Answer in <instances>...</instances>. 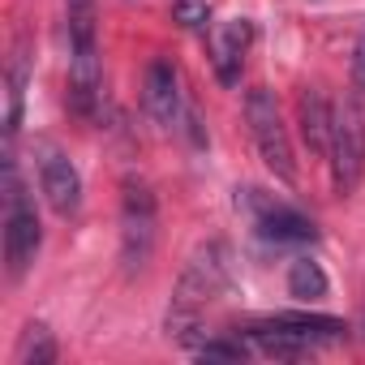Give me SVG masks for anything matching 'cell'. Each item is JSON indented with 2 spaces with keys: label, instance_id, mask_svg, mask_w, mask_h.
Segmentation results:
<instances>
[{
  "label": "cell",
  "instance_id": "6da1fadb",
  "mask_svg": "<svg viewBox=\"0 0 365 365\" xmlns=\"http://www.w3.org/2000/svg\"><path fill=\"white\" fill-rule=\"evenodd\" d=\"M228 279H232V267H228V250L220 241L211 245H198L194 258L185 262V271H180L176 279V292H172V305H168V335L180 339V344H198L194 331L202 327V314L215 297L228 292Z\"/></svg>",
  "mask_w": 365,
  "mask_h": 365
},
{
  "label": "cell",
  "instance_id": "7a4b0ae2",
  "mask_svg": "<svg viewBox=\"0 0 365 365\" xmlns=\"http://www.w3.org/2000/svg\"><path fill=\"white\" fill-rule=\"evenodd\" d=\"M69 22V108L91 120L103 99V61L95 43V0H65Z\"/></svg>",
  "mask_w": 365,
  "mask_h": 365
},
{
  "label": "cell",
  "instance_id": "4fadbf2b",
  "mask_svg": "<svg viewBox=\"0 0 365 365\" xmlns=\"http://www.w3.org/2000/svg\"><path fill=\"white\" fill-rule=\"evenodd\" d=\"M327 271L314 262V258H297L292 267H288V292L297 297V301H322L327 297Z\"/></svg>",
  "mask_w": 365,
  "mask_h": 365
},
{
  "label": "cell",
  "instance_id": "e0dca14e",
  "mask_svg": "<svg viewBox=\"0 0 365 365\" xmlns=\"http://www.w3.org/2000/svg\"><path fill=\"white\" fill-rule=\"evenodd\" d=\"M194 352L202 361H245V344L241 339H202V344H194Z\"/></svg>",
  "mask_w": 365,
  "mask_h": 365
},
{
  "label": "cell",
  "instance_id": "7c38bea8",
  "mask_svg": "<svg viewBox=\"0 0 365 365\" xmlns=\"http://www.w3.org/2000/svg\"><path fill=\"white\" fill-rule=\"evenodd\" d=\"M275 322H284L288 331H297L309 344H335L348 335V322L331 318V314H275Z\"/></svg>",
  "mask_w": 365,
  "mask_h": 365
},
{
  "label": "cell",
  "instance_id": "5b68a950",
  "mask_svg": "<svg viewBox=\"0 0 365 365\" xmlns=\"http://www.w3.org/2000/svg\"><path fill=\"white\" fill-rule=\"evenodd\" d=\"M245 120L254 133V146L262 155V163L284 180V185H297V159H292V142H288V125L279 116V103L267 86H254L245 95Z\"/></svg>",
  "mask_w": 365,
  "mask_h": 365
},
{
  "label": "cell",
  "instance_id": "2e32d148",
  "mask_svg": "<svg viewBox=\"0 0 365 365\" xmlns=\"http://www.w3.org/2000/svg\"><path fill=\"white\" fill-rule=\"evenodd\" d=\"M172 18H176V26L198 31V26L211 22V0H176V5H172Z\"/></svg>",
  "mask_w": 365,
  "mask_h": 365
},
{
  "label": "cell",
  "instance_id": "9c48e42d",
  "mask_svg": "<svg viewBox=\"0 0 365 365\" xmlns=\"http://www.w3.org/2000/svg\"><path fill=\"white\" fill-rule=\"evenodd\" d=\"M142 108L159 129H172L180 116V78L172 61H150L146 82H142Z\"/></svg>",
  "mask_w": 365,
  "mask_h": 365
},
{
  "label": "cell",
  "instance_id": "5bb4252c",
  "mask_svg": "<svg viewBox=\"0 0 365 365\" xmlns=\"http://www.w3.org/2000/svg\"><path fill=\"white\" fill-rule=\"evenodd\" d=\"M56 361V339L43 322H31L18 339V352H14V365H52Z\"/></svg>",
  "mask_w": 365,
  "mask_h": 365
},
{
  "label": "cell",
  "instance_id": "8992f818",
  "mask_svg": "<svg viewBox=\"0 0 365 365\" xmlns=\"http://www.w3.org/2000/svg\"><path fill=\"white\" fill-rule=\"evenodd\" d=\"M150 254H155V194L129 176L120 194V262L129 275H138L146 271Z\"/></svg>",
  "mask_w": 365,
  "mask_h": 365
},
{
  "label": "cell",
  "instance_id": "277c9868",
  "mask_svg": "<svg viewBox=\"0 0 365 365\" xmlns=\"http://www.w3.org/2000/svg\"><path fill=\"white\" fill-rule=\"evenodd\" d=\"M39 241H43V228H39L35 202L18 180L14 159H5V271H9V279H22L31 271Z\"/></svg>",
  "mask_w": 365,
  "mask_h": 365
},
{
  "label": "cell",
  "instance_id": "52a82bcc",
  "mask_svg": "<svg viewBox=\"0 0 365 365\" xmlns=\"http://www.w3.org/2000/svg\"><path fill=\"white\" fill-rule=\"evenodd\" d=\"M39 190L61 220H73L82 211V176H78L73 159L65 150H56L52 142L39 146Z\"/></svg>",
  "mask_w": 365,
  "mask_h": 365
},
{
  "label": "cell",
  "instance_id": "9a60e30c",
  "mask_svg": "<svg viewBox=\"0 0 365 365\" xmlns=\"http://www.w3.org/2000/svg\"><path fill=\"white\" fill-rule=\"evenodd\" d=\"M5 86H9V112H5V133L14 138L18 125H22V99H26V52L18 48L14 61H9V73H5Z\"/></svg>",
  "mask_w": 365,
  "mask_h": 365
},
{
  "label": "cell",
  "instance_id": "8fae6325",
  "mask_svg": "<svg viewBox=\"0 0 365 365\" xmlns=\"http://www.w3.org/2000/svg\"><path fill=\"white\" fill-rule=\"evenodd\" d=\"M331 108H327V95L318 86H305L301 99H297V125H301V138L314 155H327L331 146Z\"/></svg>",
  "mask_w": 365,
  "mask_h": 365
},
{
  "label": "cell",
  "instance_id": "30bf717a",
  "mask_svg": "<svg viewBox=\"0 0 365 365\" xmlns=\"http://www.w3.org/2000/svg\"><path fill=\"white\" fill-rule=\"evenodd\" d=\"M250 39H254V26L245 18H232V22H220L215 26V35H211V69H215V78L224 86H237L241 82Z\"/></svg>",
  "mask_w": 365,
  "mask_h": 365
},
{
  "label": "cell",
  "instance_id": "ba28073f",
  "mask_svg": "<svg viewBox=\"0 0 365 365\" xmlns=\"http://www.w3.org/2000/svg\"><path fill=\"white\" fill-rule=\"evenodd\" d=\"M245 202L254 207V224L267 241L275 245H309L318 241V228L314 220H305L301 211H292L288 202H275V198H262L258 190H245Z\"/></svg>",
  "mask_w": 365,
  "mask_h": 365
},
{
  "label": "cell",
  "instance_id": "3957f363",
  "mask_svg": "<svg viewBox=\"0 0 365 365\" xmlns=\"http://www.w3.org/2000/svg\"><path fill=\"white\" fill-rule=\"evenodd\" d=\"M327 163H331V185H335V194L348 198L361 185V176H365V99L348 95L335 108Z\"/></svg>",
  "mask_w": 365,
  "mask_h": 365
},
{
  "label": "cell",
  "instance_id": "ac0fdd59",
  "mask_svg": "<svg viewBox=\"0 0 365 365\" xmlns=\"http://www.w3.org/2000/svg\"><path fill=\"white\" fill-rule=\"evenodd\" d=\"M352 95L365 99V31H361L356 43H352Z\"/></svg>",
  "mask_w": 365,
  "mask_h": 365
}]
</instances>
